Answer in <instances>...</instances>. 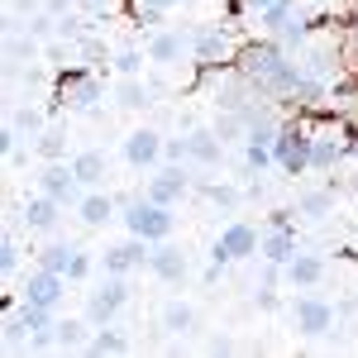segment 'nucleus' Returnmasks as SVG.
<instances>
[{
    "label": "nucleus",
    "instance_id": "1",
    "mask_svg": "<svg viewBox=\"0 0 358 358\" xmlns=\"http://www.w3.org/2000/svg\"><path fill=\"white\" fill-rule=\"evenodd\" d=\"M120 220H124L129 234L148 239V244H163V239H172V229H177L172 206H158V201H148V196H134V201L120 210Z\"/></svg>",
    "mask_w": 358,
    "mask_h": 358
},
{
    "label": "nucleus",
    "instance_id": "2",
    "mask_svg": "<svg viewBox=\"0 0 358 358\" xmlns=\"http://www.w3.org/2000/svg\"><path fill=\"white\" fill-rule=\"evenodd\" d=\"M273 153H277V172H287V177L310 172V124L306 120H282Z\"/></svg>",
    "mask_w": 358,
    "mask_h": 358
},
{
    "label": "nucleus",
    "instance_id": "3",
    "mask_svg": "<svg viewBox=\"0 0 358 358\" xmlns=\"http://www.w3.org/2000/svg\"><path fill=\"white\" fill-rule=\"evenodd\" d=\"M234 57H239V48H234L229 24H192V62L196 67H224Z\"/></svg>",
    "mask_w": 358,
    "mask_h": 358
},
{
    "label": "nucleus",
    "instance_id": "4",
    "mask_svg": "<svg viewBox=\"0 0 358 358\" xmlns=\"http://www.w3.org/2000/svg\"><path fill=\"white\" fill-rule=\"evenodd\" d=\"M358 143L349 138V124H320V129H310V172H334V163L344 158V153H354Z\"/></svg>",
    "mask_w": 358,
    "mask_h": 358
},
{
    "label": "nucleus",
    "instance_id": "5",
    "mask_svg": "<svg viewBox=\"0 0 358 358\" xmlns=\"http://www.w3.org/2000/svg\"><path fill=\"white\" fill-rule=\"evenodd\" d=\"M57 101L67 106V110H82L91 115L101 101H106V82L96 77V72H86V67H72L62 82H57Z\"/></svg>",
    "mask_w": 358,
    "mask_h": 358
},
{
    "label": "nucleus",
    "instance_id": "6",
    "mask_svg": "<svg viewBox=\"0 0 358 358\" xmlns=\"http://www.w3.org/2000/svg\"><path fill=\"white\" fill-rule=\"evenodd\" d=\"M143 196L158 201V206H182V201L192 196L187 163H158V167H153V177H148V187H143Z\"/></svg>",
    "mask_w": 358,
    "mask_h": 358
},
{
    "label": "nucleus",
    "instance_id": "7",
    "mask_svg": "<svg viewBox=\"0 0 358 358\" xmlns=\"http://www.w3.org/2000/svg\"><path fill=\"white\" fill-rule=\"evenodd\" d=\"M296 253H301V244H296V229H292V220H287V210H273V220H268V229H263V244H258V258L287 268Z\"/></svg>",
    "mask_w": 358,
    "mask_h": 358
},
{
    "label": "nucleus",
    "instance_id": "8",
    "mask_svg": "<svg viewBox=\"0 0 358 358\" xmlns=\"http://www.w3.org/2000/svg\"><path fill=\"white\" fill-rule=\"evenodd\" d=\"M124 306H129V277H106V282L86 296V320H91V325H110Z\"/></svg>",
    "mask_w": 358,
    "mask_h": 358
},
{
    "label": "nucleus",
    "instance_id": "9",
    "mask_svg": "<svg viewBox=\"0 0 358 358\" xmlns=\"http://www.w3.org/2000/svg\"><path fill=\"white\" fill-rule=\"evenodd\" d=\"M148 258H153V244L138 239V234H129L124 244H115V248L101 253V273L106 277H129V273H138V268H148Z\"/></svg>",
    "mask_w": 358,
    "mask_h": 358
},
{
    "label": "nucleus",
    "instance_id": "10",
    "mask_svg": "<svg viewBox=\"0 0 358 358\" xmlns=\"http://www.w3.org/2000/svg\"><path fill=\"white\" fill-rule=\"evenodd\" d=\"M163 143L167 138L153 124H138V129L124 134V163L134 167V172H153V167L163 163Z\"/></svg>",
    "mask_w": 358,
    "mask_h": 358
},
{
    "label": "nucleus",
    "instance_id": "11",
    "mask_svg": "<svg viewBox=\"0 0 358 358\" xmlns=\"http://www.w3.org/2000/svg\"><path fill=\"white\" fill-rule=\"evenodd\" d=\"M292 320H296V334L320 339V334L334 330V306L325 301V296H315V292H306V296H296V306H292Z\"/></svg>",
    "mask_w": 358,
    "mask_h": 358
},
{
    "label": "nucleus",
    "instance_id": "12",
    "mask_svg": "<svg viewBox=\"0 0 358 358\" xmlns=\"http://www.w3.org/2000/svg\"><path fill=\"white\" fill-rule=\"evenodd\" d=\"M258 244H263V229H253L248 220H229L220 229V239H215L210 253H220V258H229V263H239V258H253Z\"/></svg>",
    "mask_w": 358,
    "mask_h": 358
},
{
    "label": "nucleus",
    "instance_id": "13",
    "mask_svg": "<svg viewBox=\"0 0 358 358\" xmlns=\"http://www.w3.org/2000/svg\"><path fill=\"white\" fill-rule=\"evenodd\" d=\"M38 192H48L53 201H62V206H77L86 196L82 177L72 172V163L62 158V163H43V177H38Z\"/></svg>",
    "mask_w": 358,
    "mask_h": 358
},
{
    "label": "nucleus",
    "instance_id": "14",
    "mask_svg": "<svg viewBox=\"0 0 358 358\" xmlns=\"http://www.w3.org/2000/svg\"><path fill=\"white\" fill-rule=\"evenodd\" d=\"M182 57H192V29H158L148 38V62L153 67H177Z\"/></svg>",
    "mask_w": 358,
    "mask_h": 358
},
{
    "label": "nucleus",
    "instance_id": "15",
    "mask_svg": "<svg viewBox=\"0 0 358 358\" xmlns=\"http://www.w3.org/2000/svg\"><path fill=\"white\" fill-rule=\"evenodd\" d=\"M148 273L158 277V282H167V287H182V282L192 277V263H187V253H182V248L172 244V239H163V244H153Z\"/></svg>",
    "mask_w": 358,
    "mask_h": 358
},
{
    "label": "nucleus",
    "instance_id": "16",
    "mask_svg": "<svg viewBox=\"0 0 358 358\" xmlns=\"http://www.w3.org/2000/svg\"><path fill=\"white\" fill-rule=\"evenodd\" d=\"M24 301H38V306H53L57 310V301L67 296V277L62 273H53V268H34V273L24 277V292H20Z\"/></svg>",
    "mask_w": 358,
    "mask_h": 358
},
{
    "label": "nucleus",
    "instance_id": "17",
    "mask_svg": "<svg viewBox=\"0 0 358 358\" xmlns=\"http://www.w3.org/2000/svg\"><path fill=\"white\" fill-rule=\"evenodd\" d=\"M115 215H120V201H115L110 192H101V187H91V192L77 201V220H82L86 229H101V224H110Z\"/></svg>",
    "mask_w": 358,
    "mask_h": 358
},
{
    "label": "nucleus",
    "instance_id": "18",
    "mask_svg": "<svg viewBox=\"0 0 358 358\" xmlns=\"http://www.w3.org/2000/svg\"><path fill=\"white\" fill-rule=\"evenodd\" d=\"M282 282H292L296 292H315L325 282V258L320 253H296L287 268H282Z\"/></svg>",
    "mask_w": 358,
    "mask_h": 358
},
{
    "label": "nucleus",
    "instance_id": "19",
    "mask_svg": "<svg viewBox=\"0 0 358 358\" xmlns=\"http://www.w3.org/2000/svg\"><path fill=\"white\" fill-rule=\"evenodd\" d=\"M187 163L220 167L224 163V138L215 129H187Z\"/></svg>",
    "mask_w": 358,
    "mask_h": 358
},
{
    "label": "nucleus",
    "instance_id": "20",
    "mask_svg": "<svg viewBox=\"0 0 358 358\" xmlns=\"http://www.w3.org/2000/svg\"><path fill=\"white\" fill-rule=\"evenodd\" d=\"M57 210H62V201H53L48 192H38V196H29V201H24L20 220H24L29 229H38V234H48V229L57 224Z\"/></svg>",
    "mask_w": 358,
    "mask_h": 358
},
{
    "label": "nucleus",
    "instance_id": "21",
    "mask_svg": "<svg viewBox=\"0 0 358 358\" xmlns=\"http://www.w3.org/2000/svg\"><path fill=\"white\" fill-rule=\"evenodd\" d=\"M158 325H163L172 339H187V334L196 330V306L192 301H167L163 310H158Z\"/></svg>",
    "mask_w": 358,
    "mask_h": 358
},
{
    "label": "nucleus",
    "instance_id": "22",
    "mask_svg": "<svg viewBox=\"0 0 358 358\" xmlns=\"http://www.w3.org/2000/svg\"><path fill=\"white\" fill-rule=\"evenodd\" d=\"M115 106H120V110H148V106H153V86L143 82V77H120Z\"/></svg>",
    "mask_w": 358,
    "mask_h": 358
},
{
    "label": "nucleus",
    "instance_id": "23",
    "mask_svg": "<svg viewBox=\"0 0 358 358\" xmlns=\"http://www.w3.org/2000/svg\"><path fill=\"white\" fill-rule=\"evenodd\" d=\"M91 320H77V315H67V320H57V354H86V339H91Z\"/></svg>",
    "mask_w": 358,
    "mask_h": 358
},
{
    "label": "nucleus",
    "instance_id": "24",
    "mask_svg": "<svg viewBox=\"0 0 358 358\" xmlns=\"http://www.w3.org/2000/svg\"><path fill=\"white\" fill-rule=\"evenodd\" d=\"M34 53H38V38L34 34H10V43H5V67H10V77H20L24 72V62H34Z\"/></svg>",
    "mask_w": 358,
    "mask_h": 358
},
{
    "label": "nucleus",
    "instance_id": "25",
    "mask_svg": "<svg viewBox=\"0 0 358 358\" xmlns=\"http://www.w3.org/2000/svg\"><path fill=\"white\" fill-rule=\"evenodd\" d=\"M72 172L82 177L86 192H91V187H101V182H106V153H96V148L77 153V158H72Z\"/></svg>",
    "mask_w": 358,
    "mask_h": 358
},
{
    "label": "nucleus",
    "instance_id": "26",
    "mask_svg": "<svg viewBox=\"0 0 358 358\" xmlns=\"http://www.w3.org/2000/svg\"><path fill=\"white\" fill-rule=\"evenodd\" d=\"M86 354H129V339L115 330V320L110 325H96V334L86 339Z\"/></svg>",
    "mask_w": 358,
    "mask_h": 358
},
{
    "label": "nucleus",
    "instance_id": "27",
    "mask_svg": "<svg viewBox=\"0 0 358 358\" xmlns=\"http://www.w3.org/2000/svg\"><path fill=\"white\" fill-rule=\"evenodd\" d=\"M244 167H248V177H263L268 167H277L273 143H263V138H244Z\"/></svg>",
    "mask_w": 358,
    "mask_h": 358
},
{
    "label": "nucleus",
    "instance_id": "28",
    "mask_svg": "<svg viewBox=\"0 0 358 358\" xmlns=\"http://www.w3.org/2000/svg\"><path fill=\"white\" fill-rule=\"evenodd\" d=\"M34 153H38L43 163H62V158H67V134H62L57 124H48L43 134L34 138Z\"/></svg>",
    "mask_w": 358,
    "mask_h": 358
},
{
    "label": "nucleus",
    "instance_id": "29",
    "mask_svg": "<svg viewBox=\"0 0 358 358\" xmlns=\"http://www.w3.org/2000/svg\"><path fill=\"white\" fill-rule=\"evenodd\" d=\"M196 192L206 196L210 206H220V210H239V206H244V192H239V187H229V182H201Z\"/></svg>",
    "mask_w": 358,
    "mask_h": 358
},
{
    "label": "nucleus",
    "instance_id": "30",
    "mask_svg": "<svg viewBox=\"0 0 358 358\" xmlns=\"http://www.w3.org/2000/svg\"><path fill=\"white\" fill-rule=\"evenodd\" d=\"M72 258H77V244H48L38 248V268H53V273L67 277V268H72Z\"/></svg>",
    "mask_w": 358,
    "mask_h": 358
},
{
    "label": "nucleus",
    "instance_id": "31",
    "mask_svg": "<svg viewBox=\"0 0 358 358\" xmlns=\"http://www.w3.org/2000/svg\"><path fill=\"white\" fill-rule=\"evenodd\" d=\"M296 210L310 215V220H325V215L334 210V187H325V192H306L301 201H296Z\"/></svg>",
    "mask_w": 358,
    "mask_h": 358
},
{
    "label": "nucleus",
    "instance_id": "32",
    "mask_svg": "<svg viewBox=\"0 0 358 358\" xmlns=\"http://www.w3.org/2000/svg\"><path fill=\"white\" fill-rule=\"evenodd\" d=\"M110 62H115V72H120V77H143L148 48H120V53H115Z\"/></svg>",
    "mask_w": 358,
    "mask_h": 358
},
{
    "label": "nucleus",
    "instance_id": "33",
    "mask_svg": "<svg viewBox=\"0 0 358 358\" xmlns=\"http://www.w3.org/2000/svg\"><path fill=\"white\" fill-rule=\"evenodd\" d=\"M10 124H15V129H20L24 138H38L43 129H48V124H43V115L34 110V106H20V110H10Z\"/></svg>",
    "mask_w": 358,
    "mask_h": 358
},
{
    "label": "nucleus",
    "instance_id": "34",
    "mask_svg": "<svg viewBox=\"0 0 358 358\" xmlns=\"http://www.w3.org/2000/svg\"><path fill=\"white\" fill-rule=\"evenodd\" d=\"M20 263H24V248H20V239L5 229V239H0V273L15 277V273H20Z\"/></svg>",
    "mask_w": 358,
    "mask_h": 358
},
{
    "label": "nucleus",
    "instance_id": "35",
    "mask_svg": "<svg viewBox=\"0 0 358 358\" xmlns=\"http://www.w3.org/2000/svg\"><path fill=\"white\" fill-rule=\"evenodd\" d=\"M91 268H96V263H91V253H86V248H77V258H72V268H67V282H72V287H77V282H86V277H91Z\"/></svg>",
    "mask_w": 358,
    "mask_h": 358
},
{
    "label": "nucleus",
    "instance_id": "36",
    "mask_svg": "<svg viewBox=\"0 0 358 358\" xmlns=\"http://www.w3.org/2000/svg\"><path fill=\"white\" fill-rule=\"evenodd\" d=\"M253 306H258V310H277V306H282V296H277V282H263V287L253 292Z\"/></svg>",
    "mask_w": 358,
    "mask_h": 358
},
{
    "label": "nucleus",
    "instance_id": "37",
    "mask_svg": "<svg viewBox=\"0 0 358 358\" xmlns=\"http://www.w3.org/2000/svg\"><path fill=\"white\" fill-rule=\"evenodd\" d=\"M163 163H187V134H177V138L163 143Z\"/></svg>",
    "mask_w": 358,
    "mask_h": 358
},
{
    "label": "nucleus",
    "instance_id": "38",
    "mask_svg": "<svg viewBox=\"0 0 358 358\" xmlns=\"http://www.w3.org/2000/svg\"><path fill=\"white\" fill-rule=\"evenodd\" d=\"M224 268H229V258H220V253H210V268H206V273H201V282H206V287H220Z\"/></svg>",
    "mask_w": 358,
    "mask_h": 358
},
{
    "label": "nucleus",
    "instance_id": "39",
    "mask_svg": "<svg viewBox=\"0 0 358 358\" xmlns=\"http://www.w3.org/2000/svg\"><path fill=\"white\" fill-rule=\"evenodd\" d=\"M248 15V0H224V24H239Z\"/></svg>",
    "mask_w": 358,
    "mask_h": 358
},
{
    "label": "nucleus",
    "instance_id": "40",
    "mask_svg": "<svg viewBox=\"0 0 358 358\" xmlns=\"http://www.w3.org/2000/svg\"><path fill=\"white\" fill-rule=\"evenodd\" d=\"M206 354H234V344H229V339H206Z\"/></svg>",
    "mask_w": 358,
    "mask_h": 358
},
{
    "label": "nucleus",
    "instance_id": "41",
    "mask_svg": "<svg viewBox=\"0 0 358 358\" xmlns=\"http://www.w3.org/2000/svg\"><path fill=\"white\" fill-rule=\"evenodd\" d=\"M273 5H282V0H248V15H253V20H258V15H268V10H273Z\"/></svg>",
    "mask_w": 358,
    "mask_h": 358
},
{
    "label": "nucleus",
    "instance_id": "42",
    "mask_svg": "<svg viewBox=\"0 0 358 358\" xmlns=\"http://www.w3.org/2000/svg\"><path fill=\"white\" fill-rule=\"evenodd\" d=\"M48 15H72V0H48Z\"/></svg>",
    "mask_w": 358,
    "mask_h": 358
},
{
    "label": "nucleus",
    "instance_id": "43",
    "mask_svg": "<svg viewBox=\"0 0 358 358\" xmlns=\"http://www.w3.org/2000/svg\"><path fill=\"white\" fill-rule=\"evenodd\" d=\"M163 5H167V10H177V5H187V0H163Z\"/></svg>",
    "mask_w": 358,
    "mask_h": 358
}]
</instances>
